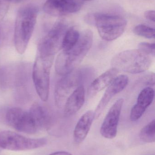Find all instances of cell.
<instances>
[{
    "label": "cell",
    "instance_id": "6da1fadb",
    "mask_svg": "<svg viewBox=\"0 0 155 155\" xmlns=\"http://www.w3.org/2000/svg\"><path fill=\"white\" fill-rule=\"evenodd\" d=\"M93 39L91 30L87 29L80 34L76 44L67 51H62L57 56L55 63L56 73L63 76L77 69L92 47Z\"/></svg>",
    "mask_w": 155,
    "mask_h": 155
},
{
    "label": "cell",
    "instance_id": "7a4b0ae2",
    "mask_svg": "<svg viewBox=\"0 0 155 155\" xmlns=\"http://www.w3.org/2000/svg\"><path fill=\"white\" fill-rule=\"evenodd\" d=\"M39 12L38 7L29 4L17 12L14 28V44L18 53H24L32 35Z\"/></svg>",
    "mask_w": 155,
    "mask_h": 155
},
{
    "label": "cell",
    "instance_id": "3957f363",
    "mask_svg": "<svg viewBox=\"0 0 155 155\" xmlns=\"http://www.w3.org/2000/svg\"><path fill=\"white\" fill-rule=\"evenodd\" d=\"M151 56L139 49L126 50L117 54L111 61L113 68L132 74L147 71L152 64Z\"/></svg>",
    "mask_w": 155,
    "mask_h": 155
},
{
    "label": "cell",
    "instance_id": "277c9868",
    "mask_svg": "<svg viewBox=\"0 0 155 155\" xmlns=\"http://www.w3.org/2000/svg\"><path fill=\"white\" fill-rule=\"evenodd\" d=\"M93 25L105 41H114L123 33L127 21L121 16L102 13L93 14Z\"/></svg>",
    "mask_w": 155,
    "mask_h": 155
},
{
    "label": "cell",
    "instance_id": "5b68a950",
    "mask_svg": "<svg viewBox=\"0 0 155 155\" xmlns=\"http://www.w3.org/2000/svg\"><path fill=\"white\" fill-rule=\"evenodd\" d=\"M53 59L38 55L33 67L34 84L36 93L43 102H46L49 97L50 72Z\"/></svg>",
    "mask_w": 155,
    "mask_h": 155
},
{
    "label": "cell",
    "instance_id": "8992f818",
    "mask_svg": "<svg viewBox=\"0 0 155 155\" xmlns=\"http://www.w3.org/2000/svg\"><path fill=\"white\" fill-rule=\"evenodd\" d=\"M45 138H30L10 131L0 132V148L11 151H25L42 147Z\"/></svg>",
    "mask_w": 155,
    "mask_h": 155
},
{
    "label": "cell",
    "instance_id": "52a82bcc",
    "mask_svg": "<svg viewBox=\"0 0 155 155\" xmlns=\"http://www.w3.org/2000/svg\"><path fill=\"white\" fill-rule=\"evenodd\" d=\"M67 30V25L64 21L56 23L40 42L38 55L54 58L56 54L62 49L63 39Z\"/></svg>",
    "mask_w": 155,
    "mask_h": 155
},
{
    "label": "cell",
    "instance_id": "ba28073f",
    "mask_svg": "<svg viewBox=\"0 0 155 155\" xmlns=\"http://www.w3.org/2000/svg\"><path fill=\"white\" fill-rule=\"evenodd\" d=\"M81 69L72 71L58 81L55 90V101L56 106L62 108L69 96L81 84L84 78V72Z\"/></svg>",
    "mask_w": 155,
    "mask_h": 155
},
{
    "label": "cell",
    "instance_id": "9c48e42d",
    "mask_svg": "<svg viewBox=\"0 0 155 155\" xmlns=\"http://www.w3.org/2000/svg\"><path fill=\"white\" fill-rule=\"evenodd\" d=\"M5 119L9 126L19 132L34 134L39 130L30 113L22 108L13 107L9 109Z\"/></svg>",
    "mask_w": 155,
    "mask_h": 155
},
{
    "label": "cell",
    "instance_id": "30bf717a",
    "mask_svg": "<svg viewBox=\"0 0 155 155\" xmlns=\"http://www.w3.org/2000/svg\"><path fill=\"white\" fill-rule=\"evenodd\" d=\"M123 102V99L119 98L110 107L100 128V133L103 137L113 139L116 137Z\"/></svg>",
    "mask_w": 155,
    "mask_h": 155
},
{
    "label": "cell",
    "instance_id": "8fae6325",
    "mask_svg": "<svg viewBox=\"0 0 155 155\" xmlns=\"http://www.w3.org/2000/svg\"><path fill=\"white\" fill-rule=\"evenodd\" d=\"M83 5V2L81 0H47L43 10L52 16H62L78 12Z\"/></svg>",
    "mask_w": 155,
    "mask_h": 155
},
{
    "label": "cell",
    "instance_id": "7c38bea8",
    "mask_svg": "<svg viewBox=\"0 0 155 155\" xmlns=\"http://www.w3.org/2000/svg\"><path fill=\"white\" fill-rule=\"evenodd\" d=\"M128 81V77L126 75H120L115 78L107 87L104 94L96 107L94 112L95 118H98L103 113L104 109L111 99L126 87Z\"/></svg>",
    "mask_w": 155,
    "mask_h": 155
},
{
    "label": "cell",
    "instance_id": "4fadbf2b",
    "mask_svg": "<svg viewBox=\"0 0 155 155\" xmlns=\"http://www.w3.org/2000/svg\"><path fill=\"white\" fill-rule=\"evenodd\" d=\"M154 90L152 87L143 88L138 95L136 104L132 107L130 119L134 122L140 119L147 108L152 104L154 98Z\"/></svg>",
    "mask_w": 155,
    "mask_h": 155
},
{
    "label": "cell",
    "instance_id": "5bb4252c",
    "mask_svg": "<svg viewBox=\"0 0 155 155\" xmlns=\"http://www.w3.org/2000/svg\"><path fill=\"white\" fill-rule=\"evenodd\" d=\"M85 100V90L83 85L75 89L67 98L64 106V115L70 117L83 107Z\"/></svg>",
    "mask_w": 155,
    "mask_h": 155
},
{
    "label": "cell",
    "instance_id": "9a60e30c",
    "mask_svg": "<svg viewBox=\"0 0 155 155\" xmlns=\"http://www.w3.org/2000/svg\"><path fill=\"white\" fill-rule=\"evenodd\" d=\"M94 118V112L92 110H88L80 117L74 130L73 140L76 144H80L86 138Z\"/></svg>",
    "mask_w": 155,
    "mask_h": 155
},
{
    "label": "cell",
    "instance_id": "2e32d148",
    "mask_svg": "<svg viewBox=\"0 0 155 155\" xmlns=\"http://www.w3.org/2000/svg\"><path fill=\"white\" fill-rule=\"evenodd\" d=\"M119 71L112 68L105 72L91 83L88 88V94L90 97H93L100 91L108 87L117 76Z\"/></svg>",
    "mask_w": 155,
    "mask_h": 155
},
{
    "label": "cell",
    "instance_id": "e0dca14e",
    "mask_svg": "<svg viewBox=\"0 0 155 155\" xmlns=\"http://www.w3.org/2000/svg\"><path fill=\"white\" fill-rule=\"evenodd\" d=\"M29 112L39 130L48 127L51 119L49 113L44 107L38 103H35L32 105Z\"/></svg>",
    "mask_w": 155,
    "mask_h": 155
},
{
    "label": "cell",
    "instance_id": "ac0fdd59",
    "mask_svg": "<svg viewBox=\"0 0 155 155\" xmlns=\"http://www.w3.org/2000/svg\"><path fill=\"white\" fill-rule=\"evenodd\" d=\"M80 35V33L75 27H70L67 29L62 43V51H67L72 49L78 42Z\"/></svg>",
    "mask_w": 155,
    "mask_h": 155
},
{
    "label": "cell",
    "instance_id": "d6986e66",
    "mask_svg": "<svg viewBox=\"0 0 155 155\" xmlns=\"http://www.w3.org/2000/svg\"><path fill=\"white\" fill-rule=\"evenodd\" d=\"M155 130V120L154 119L142 128L139 134L140 139L145 143H154Z\"/></svg>",
    "mask_w": 155,
    "mask_h": 155
},
{
    "label": "cell",
    "instance_id": "ffe728a7",
    "mask_svg": "<svg viewBox=\"0 0 155 155\" xmlns=\"http://www.w3.org/2000/svg\"><path fill=\"white\" fill-rule=\"evenodd\" d=\"M134 33L136 35L147 39L155 38V29L144 25H138L133 30Z\"/></svg>",
    "mask_w": 155,
    "mask_h": 155
},
{
    "label": "cell",
    "instance_id": "44dd1931",
    "mask_svg": "<svg viewBox=\"0 0 155 155\" xmlns=\"http://www.w3.org/2000/svg\"><path fill=\"white\" fill-rule=\"evenodd\" d=\"M139 50L150 56L154 57L155 55V43L141 42L138 45Z\"/></svg>",
    "mask_w": 155,
    "mask_h": 155
},
{
    "label": "cell",
    "instance_id": "7402d4cb",
    "mask_svg": "<svg viewBox=\"0 0 155 155\" xmlns=\"http://www.w3.org/2000/svg\"><path fill=\"white\" fill-rule=\"evenodd\" d=\"M155 74L151 73L146 75L143 78V83L145 85H154L155 84Z\"/></svg>",
    "mask_w": 155,
    "mask_h": 155
},
{
    "label": "cell",
    "instance_id": "603a6c76",
    "mask_svg": "<svg viewBox=\"0 0 155 155\" xmlns=\"http://www.w3.org/2000/svg\"><path fill=\"white\" fill-rule=\"evenodd\" d=\"M155 11L152 10L147 11L145 12L144 15L147 20L155 22Z\"/></svg>",
    "mask_w": 155,
    "mask_h": 155
},
{
    "label": "cell",
    "instance_id": "cb8c5ba5",
    "mask_svg": "<svg viewBox=\"0 0 155 155\" xmlns=\"http://www.w3.org/2000/svg\"><path fill=\"white\" fill-rule=\"evenodd\" d=\"M49 155H73L70 153L66 152H57L53 153Z\"/></svg>",
    "mask_w": 155,
    "mask_h": 155
},
{
    "label": "cell",
    "instance_id": "d4e9b609",
    "mask_svg": "<svg viewBox=\"0 0 155 155\" xmlns=\"http://www.w3.org/2000/svg\"><path fill=\"white\" fill-rule=\"evenodd\" d=\"M4 1L10 2L14 3H17L21 2L24 0H4Z\"/></svg>",
    "mask_w": 155,
    "mask_h": 155
},
{
    "label": "cell",
    "instance_id": "484cf974",
    "mask_svg": "<svg viewBox=\"0 0 155 155\" xmlns=\"http://www.w3.org/2000/svg\"><path fill=\"white\" fill-rule=\"evenodd\" d=\"M82 1H93V0H81Z\"/></svg>",
    "mask_w": 155,
    "mask_h": 155
}]
</instances>
